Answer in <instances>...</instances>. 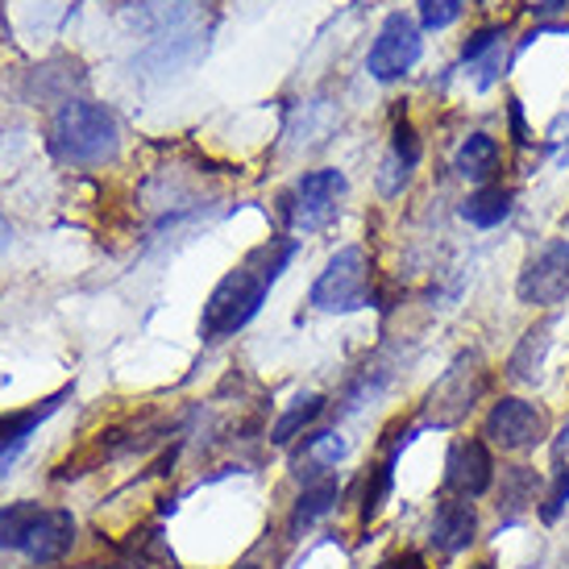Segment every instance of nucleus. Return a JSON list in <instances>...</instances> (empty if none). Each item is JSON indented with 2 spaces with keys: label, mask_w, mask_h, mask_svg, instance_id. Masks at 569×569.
Instances as JSON below:
<instances>
[{
  "label": "nucleus",
  "mask_w": 569,
  "mask_h": 569,
  "mask_svg": "<svg viewBox=\"0 0 569 569\" xmlns=\"http://www.w3.org/2000/svg\"><path fill=\"white\" fill-rule=\"evenodd\" d=\"M129 557H133V566L138 569H174L171 545L162 540L159 528H150V532H133V540H129Z\"/></svg>",
  "instance_id": "obj_21"
},
{
  "label": "nucleus",
  "mask_w": 569,
  "mask_h": 569,
  "mask_svg": "<svg viewBox=\"0 0 569 569\" xmlns=\"http://www.w3.org/2000/svg\"><path fill=\"white\" fill-rule=\"evenodd\" d=\"M495 482V461H490L487 441H458L445 461V487L458 490L461 499L487 495Z\"/></svg>",
  "instance_id": "obj_9"
},
{
  "label": "nucleus",
  "mask_w": 569,
  "mask_h": 569,
  "mask_svg": "<svg viewBox=\"0 0 569 569\" xmlns=\"http://www.w3.org/2000/svg\"><path fill=\"white\" fill-rule=\"evenodd\" d=\"M478 537V511L470 499H445L437 507V516H432V545H437V553L453 557L461 549H470Z\"/></svg>",
  "instance_id": "obj_12"
},
{
  "label": "nucleus",
  "mask_w": 569,
  "mask_h": 569,
  "mask_svg": "<svg viewBox=\"0 0 569 569\" xmlns=\"http://www.w3.org/2000/svg\"><path fill=\"white\" fill-rule=\"evenodd\" d=\"M9 241H13V229H9V221L0 217V250H9Z\"/></svg>",
  "instance_id": "obj_28"
},
{
  "label": "nucleus",
  "mask_w": 569,
  "mask_h": 569,
  "mask_svg": "<svg viewBox=\"0 0 569 569\" xmlns=\"http://www.w3.org/2000/svg\"><path fill=\"white\" fill-rule=\"evenodd\" d=\"M50 146L54 154L71 167H96V162L117 159V146H121V129L104 104L92 100H67L63 109L54 112V126H50Z\"/></svg>",
  "instance_id": "obj_2"
},
{
  "label": "nucleus",
  "mask_w": 569,
  "mask_h": 569,
  "mask_svg": "<svg viewBox=\"0 0 569 569\" xmlns=\"http://www.w3.org/2000/svg\"><path fill=\"white\" fill-rule=\"evenodd\" d=\"M396 458H399V445L387 453L382 466H375V470L366 475V490H362V520L366 523L379 516L382 503H387V495H391V470H396Z\"/></svg>",
  "instance_id": "obj_22"
},
{
  "label": "nucleus",
  "mask_w": 569,
  "mask_h": 569,
  "mask_svg": "<svg viewBox=\"0 0 569 569\" xmlns=\"http://www.w3.org/2000/svg\"><path fill=\"white\" fill-rule=\"evenodd\" d=\"M499 38H503L499 30H482V33H475V38L466 42V50H461V63H470V59H478V54H482L487 47H495Z\"/></svg>",
  "instance_id": "obj_26"
},
{
  "label": "nucleus",
  "mask_w": 569,
  "mask_h": 569,
  "mask_svg": "<svg viewBox=\"0 0 569 569\" xmlns=\"http://www.w3.org/2000/svg\"><path fill=\"white\" fill-rule=\"evenodd\" d=\"M238 569H258V566H238Z\"/></svg>",
  "instance_id": "obj_30"
},
{
  "label": "nucleus",
  "mask_w": 569,
  "mask_h": 569,
  "mask_svg": "<svg viewBox=\"0 0 569 569\" xmlns=\"http://www.w3.org/2000/svg\"><path fill=\"white\" fill-rule=\"evenodd\" d=\"M537 475L528 470V466H511L503 470V487H499V511L503 516H520L528 503H537Z\"/></svg>",
  "instance_id": "obj_18"
},
{
  "label": "nucleus",
  "mask_w": 569,
  "mask_h": 569,
  "mask_svg": "<svg viewBox=\"0 0 569 569\" xmlns=\"http://www.w3.org/2000/svg\"><path fill=\"white\" fill-rule=\"evenodd\" d=\"M416 63H420V30H416V21L408 13H391L382 21L370 54H366V71L375 80L391 83V80H403Z\"/></svg>",
  "instance_id": "obj_6"
},
{
  "label": "nucleus",
  "mask_w": 569,
  "mask_h": 569,
  "mask_svg": "<svg viewBox=\"0 0 569 569\" xmlns=\"http://www.w3.org/2000/svg\"><path fill=\"white\" fill-rule=\"evenodd\" d=\"M312 308L320 312H358L370 303V262L366 250L346 246L329 258V267L320 270V279L312 283Z\"/></svg>",
  "instance_id": "obj_4"
},
{
  "label": "nucleus",
  "mask_w": 569,
  "mask_h": 569,
  "mask_svg": "<svg viewBox=\"0 0 569 569\" xmlns=\"http://www.w3.org/2000/svg\"><path fill=\"white\" fill-rule=\"evenodd\" d=\"M466 67H475V71H482L478 76V88H490L495 83V76H499V67H503V42H495V47H487L478 59H470Z\"/></svg>",
  "instance_id": "obj_25"
},
{
  "label": "nucleus",
  "mask_w": 569,
  "mask_h": 569,
  "mask_svg": "<svg viewBox=\"0 0 569 569\" xmlns=\"http://www.w3.org/2000/svg\"><path fill=\"white\" fill-rule=\"evenodd\" d=\"M461 9H466V0H420V21L428 30H445L458 21Z\"/></svg>",
  "instance_id": "obj_23"
},
{
  "label": "nucleus",
  "mask_w": 569,
  "mask_h": 569,
  "mask_svg": "<svg viewBox=\"0 0 569 569\" xmlns=\"http://www.w3.org/2000/svg\"><path fill=\"white\" fill-rule=\"evenodd\" d=\"M475 569H495V566H475Z\"/></svg>",
  "instance_id": "obj_29"
},
{
  "label": "nucleus",
  "mask_w": 569,
  "mask_h": 569,
  "mask_svg": "<svg viewBox=\"0 0 569 569\" xmlns=\"http://www.w3.org/2000/svg\"><path fill=\"white\" fill-rule=\"evenodd\" d=\"M337 499H341V487H337V478H332V475L312 478V482L303 487L300 499H296V511H291V537H300L303 528H312L320 516H329L332 507H337Z\"/></svg>",
  "instance_id": "obj_14"
},
{
  "label": "nucleus",
  "mask_w": 569,
  "mask_h": 569,
  "mask_svg": "<svg viewBox=\"0 0 569 569\" xmlns=\"http://www.w3.org/2000/svg\"><path fill=\"white\" fill-rule=\"evenodd\" d=\"M346 174L337 167H320V171H308L287 191L283 200V221L291 233H320L337 221L341 212V200H346Z\"/></svg>",
  "instance_id": "obj_3"
},
{
  "label": "nucleus",
  "mask_w": 569,
  "mask_h": 569,
  "mask_svg": "<svg viewBox=\"0 0 569 569\" xmlns=\"http://www.w3.org/2000/svg\"><path fill=\"white\" fill-rule=\"evenodd\" d=\"M482 437H487L495 449H503V453H523V449H537V445L549 437V420H545V411H537L528 399L507 396L487 411Z\"/></svg>",
  "instance_id": "obj_5"
},
{
  "label": "nucleus",
  "mask_w": 569,
  "mask_h": 569,
  "mask_svg": "<svg viewBox=\"0 0 569 569\" xmlns=\"http://www.w3.org/2000/svg\"><path fill=\"white\" fill-rule=\"evenodd\" d=\"M507 212H511V191L503 188H478L475 196H466V204H461V217L478 229H495V224L507 221Z\"/></svg>",
  "instance_id": "obj_17"
},
{
  "label": "nucleus",
  "mask_w": 569,
  "mask_h": 569,
  "mask_svg": "<svg viewBox=\"0 0 569 569\" xmlns=\"http://www.w3.org/2000/svg\"><path fill=\"white\" fill-rule=\"evenodd\" d=\"M320 411H325V399H320V396L296 399V403H291V408L279 416V425L270 428V441H274V445H291L303 432V428L317 425Z\"/></svg>",
  "instance_id": "obj_19"
},
{
  "label": "nucleus",
  "mask_w": 569,
  "mask_h": 569,
  "mask_svg": "<svg viewBox=\"0 0 569 569\" xmlns=\"http://www.w3.org/2000/svg\"><path fill=\"white\" fill-rule=\"evenodd\" d=\"M71 396V387H63L59 396H50L42 399V403H30V408H21V411H4L0 416V475L9 470V461L26 449V441H30L38 428L47 425L54 411L63 408V399Z\"/></svg>",
  "instance_id": "obj_11"
},
{
  "label": "nucleus",
  "mask_w": 569,
  "mask_h": 569,
  "mask_svg": "<svg viewBox=\"0 0 569 569\" xmlns=\"http://www.w3.org/2000/svg\"><path fill=\"white\" fill-rule=\"evenodd\" d=\"M38 516H42V507L30 503V499H17V503L0 507V549H21Z\"/></svg>",
  "instance_id": "obj_20"
},
{
  "label": "nucleus",
  "mask_w": 569,
  "mask_h": 569,
  "mask_svg": "<svg viewBox=\"0 0 569 569\" xmlns=\"http://www.w3.org/2000/svg\"><path fill=\"white\" fill-rule=\"evenodd\" d=\"M296 253V241H267L241 262L238 270H229L221 283L212 287V296L204 303V317H200V332L204 341H224L238 329H246L262 303H267V291L274 287V279L283 274V267Z\"/></svg>",
  "instance_id": "obj_1"
},
{
  "label": "nucleus",
  "mask_w": 569,
  "mask_h": 569,
  "mask_svg": "<svg viewBox=\"0 0 569 569\" xmlns=\"http://www.w3.org/2000/svg\"><path fill=\"white\" fill-rule=\"evenodd\" d=\"M549 332H553V325L545 320V325H532V329L520 337V346H516L511 362H507V375L516 382H537L540 358H545V349H549Z\"/></svg>",
  "instance_id": "obj_16"
},
{
  "label": "nucleus",
  "mask_w": 569,
  "mask_h": 569,
  "mask_svg": "<svg viewBox=\"0 0 569 569\" xmlns=\"http://www.w3.org/2000/svg\"><path fill=\"white\" fill-rule=\"evenodd\" d=\"M569 291V241H549L540 253L528 258V267L520 270V283H516V296L532 308H553V303L566 300Z\"/></svg>",
  "instance_id": "obj_7"
},
{
  "label": "nucleus",
  "mask_w": 569,
  "mask_h": 569,
  "mask_svg": "<svg viewBox=\"0 0 569 569\" xmlns=\"http://www.w3.org/2000/svg\"><path fill=\"white\" fill-rule=\"evenodd\" d=\"M420 159V146H416V133H411L408 121H399L396 126V146H391V154L382 159V171H379V191L382 196H399L403 183H408L411 167Z\"/></svg>",
  "instance_id": "obj_13"
},
{
  "label": "nucleus",
  "mask_w": 569,
  "mask_h": 569,
  "mask_svg": "<svg viewBox=\"0 0 569 569\" xmlns=\"http://www.w3.org/2000/svg\"><path fill=\"white\" fill-rule=\"evenodd\" d=\"M382 569H428V561L420 553H399V557H391Z\"/></svg>",
  "instance_id": "obj_27"
},
{
  "label": "nucleus",
  "mask_w": 569,
  "mask_h": 569,
  "mask_svg": "<svg viewBox=\"0 0 569 569\" xmlns=\"http://www.w3.org/2000/svg\"><path fill=\"white\" fill-rule=\"evenodd\" d=\"M478 391H482V370H478V358H461L449 375H445L432 396H428V411L437 425H458L466 411L475 408Z\"/></svg>",
  "instance_id": "obj_8"
},
{
  "label": "nucleus",
  "mask_w": 569,
  "mask_h": 569,
  "mask_svg": "<svg viewBox=\"0 0 569 569\" xmlns=\"http://www.w3.org/2000/svg\"><path fill=\"white\" fill-rule=\"evenodd\" d=\"M453 167H458L461 179H470V183H478V188H487L490 179H495V171H499V142H495L490 133H470V138L461 142Z\"/></svg>",
  "instance_id": "obj_15"
},
{
  "label": "nucleus",
  "mask_w": 569,
  "mask_h": 569,
  "mask_svg": "<svg viewBox=\"0 0 569 569\" xmlns=\"http://www.w3.org/2000/svg\"><path fill=\"white\" fill-rule=\"evenodd\" d=\"M71 545H76V516L63 507H42V516L33 520L21 553L30 557L33 566H54L71 553Z\"/></svg>",
  "instance_id": "obj_10"
},
{
  "label": "nucleus",
  "mask_w": 569,
  "mask_h": 569,
  "mask_svg": "<svg viewBox=\"0 0 569 569\" xmlns=\"http://www.w3.org/2000/svg\"><path fill=\"white\" fill-rule=\"evenodd\" d=\"M109 569H126V566H109Z\"/></svg>",
  "instance_id": "obj_31"
},
{
  "label": "nucleus",
  "mask_w": 569,
  "mask_h": 569,
  "mask_svg": "<svg viewBox=\"0 0 569 569\" xmlns=\"http://www.w3.org/2000/svg\"><path fill=\"white\" fill-rule=\"evenodd\" d=\"M566 503H569V470H557L549 495L540 499V520H545V523H557V516L566 511Z\"/></svg>",
  "instance_id": "obj_24"
}]
</instances>
